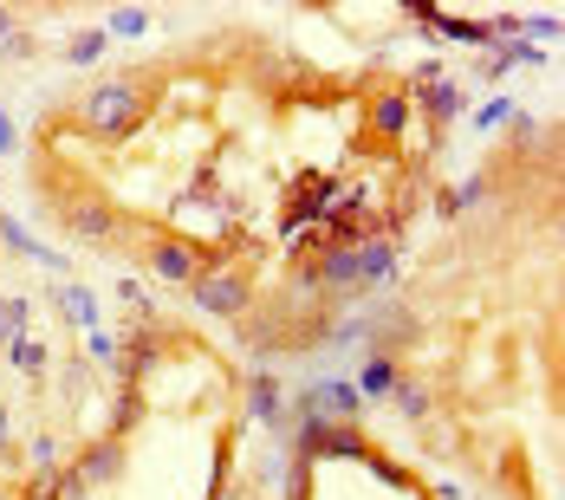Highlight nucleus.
Segmentation results:
<instances>
[{
	"label": "nucleus",
	"instance_id": "obj_1",
	"mask_svg": "<svg viewBox=\"0 0 565 500\" xmlns=\"http://www.w3.org/2000/svg\"><path fill=\"white\" fill-rule=\"evenodd\" d=\"M143 118H149V85H137V71H118V78L91 85V91H85V104H78V124H85L98 143L137 137Z\"/></svg>",
	"mask_w": 565,
	"mask_h": 500
},
{
	"label": "nucleus",
	"instance_id": "obj_2",
	"mask_svg": "<svg viewBox=\"0 0 565 500\" xmlns=\"http://www.w3.org/2000/svg\"><path fill=\"white\" fill-rule=\"evenodd\" d=\"M137 234H143V267H149L156 280L196 286L214 267V254L202 241H189V234H169V227H137Z\"/></svg>",
	"mask_w": 565,
	"mask_h": 500
},
{
	"label": "nucleus",
	"instance_id": "obj_3",
	"mask_svg": "<svg viewBox=\"0 0 565 500\" xmlns=\"http://www.w3.org/2000/svg\"><path fill=\"white\" fill-rule=\"evenodd\" d=\"M59 227L78 247H111V254H124V234H131L124 214L111 209L104 196H91V189L85 196H59Z\"/></svg>",
	"mask_w": 565,
	"mask_h": 500
},
{
	"label": "nucleus",
	"instance_id": "obj_4",
	"mask_svg": "<svg viewBox=\"0 0 565 500\" xmlns=\"http://www.w3.org/2000/svg\"><path fill=\"white\" fill-rule=\"evenodd\" d=\"M189 299H196L209 319H234V325H241V319L254 312V274H247V267H209L202 280L189 286Z\"/></svg>",
	"mask_w": 565,
	"mask_h": 500
},
{
	"label": "nucleus",
	"instance_id": "obj_5",
	"mask_svg": "<svg viewBox=\"0 0 565 500\" xmlns=\"http://www.w3.org/2000/svg\"><path fill=\"white\" fill-rule=\"evenodd\" d=\"M71 475H78L85 488H104V481H118V475H124V442H118V435H104V442H85V455L71 462Z\"/></svg>",
	"mask_w": 565,
	"mask_h": 500
},
{
	"label": "nucleus",
	"instance_id": "obj_6",
	"mask_svg": "<svg viewBox=\"0 0 565 500\" xmlns=\"http://www.w3.org/2000/svg\"><path fill=\"white\" fill-rule=\"evenodd\" d=\"M247 410H254L261 423H274V429H292V416L280 410V384H274L267 370H254V377H247Z\"/></svg>",
	"mask_w": 565,
	"mask_h": 500
},
{
	"label": "nucleus",
	"instance_id": "obj_7",
	"mask_svg": "<svg viewBox=\"0 0 565 500\" xmlns=\"http://www.w3.org/2000/svg\"><path fill=\"white\" fill-rule=\"evenodd\" d=\"M403 124H410V98L403 91H377L370 98V131L377 137H403Z\"/></svg>",
	"mask_w": 565,
	"mask_h": 500
},
{
	"label": "nucleus",
	"instance_id": "obj_8",
	"mask_svg": "<svg viewBox=\"0 0 565 500\" xmlns=\"http://www.w3.org/2000/svg\"><path fill=\"white\" fill-rule=\"evenodd\" d=\"M53 299H59V312H66L71 325H85V332H98V299H91V292H85V286H59V292H53Z\"/></svg>",
	"mask_w": 565,
	"mask_h": 500
},
{
	"label": "nucleus",
	"instance_id": "obj_9",
	"mask_svg": "<svg viewBox=\"0 0 565 500\" xmlns=\"http://www.w3.org/2000/svg\"><path fill=\"white\" fill-rule=\"evenodd\" d=\"M390 403L410 416V423H423L429 410H435V397H429V384H417V377H397V390H390Z\"/></svg>",
	"mask_w": 565,
	"mask_h": 500
},
{
	"label": "nucleus",
	"instance_id": "obj_10",
	"mask_svg": "<svg viewBox=\"0 0 565 500\" xmlns=\"http://www.w3.org/2000/svg\"><path fill=\"white\" fill-rule=\"evenodd\" d=\"M397 377H403V370H397V357H370V364H364V377H357V397H390V390H397Z\"/></svg>",
	"mask_w": 565,
	"mask_h": 500
},
{
	"label": "nucleus",
	"instance_id": "obj_11",
	"mask_svg": "<svg viewBox=\"0 0 565 500\" xmlns=\"http://www.w3.org/2000/svg\"><path fill=\"white\" fill-rule=\"evenodd\" d=\"M26 319H33V299H0V345H13Z\"/></svg>",
	"mask_w": 565,
	"mask_h": 500
},
{
	"label": "nucleus",
	"instance_id": "obj_12",
	"mask_svg": "<svg viewBox=\"0 0 565 500\" xmlns=\"http://www.w3.org/2000/svg\"><path fill=\"white\" fill-rule=\"evenodd\" d=\"M7 357H13L20 370H33V377L46 370V345H40V338H13V345H7Z\"/></svg>",
	"mask_w": 565,
	"mask_h": 500
},
{
	"label": "nucleus",
	"instance_id": "obj_13",
	"mask_svg": "<svg viewBox=\"0 0 565 500\" xmlns=\"http://www.w3.org/2000/svg\"><path fill=\"white\" fill-rule=\"evenodd\" d=\"M111 33L137 40V33H149V13H143V7H118V13H111Z\"/></svg>",
	"mask_w": 565,
	"mask_h": 500
},
{
	"label": "nucleus",
	"instance_id": "obj_14",
	"mask_svg": "<svg viewBox=\"0 0 565 500\" xmlns=\"http://www.w3.org/2000/svg\"><path fill=\"white\" fill-rule=\"evenodd\" d=\"M98 53H104V33H78V40L66 46V59H71V66H91Z\"/></svg>",
	"mask_w": 565,
	"mask_h": 500
},
{
	"label": "nucleus",
	"instance_id": "obj_15",
	"mask_svg": "<svg viewBox=\"0 0 565 500\" xmlns=\"http://www.w3.org/2000/svg\"><path fill=\"white\" fill-rule=\"evenodd\" d=\"M85 352L98 357V364H111V357H118V338H111V332H85Z\"/></svg>",
	"mask_w": 565,
	"mask_h": 500
},
{
	"label": "nucleus",
	"instance_id": "obj_16",
	"mask_svg": "<svg viewBox=\"0 0 565 500\" xmlns=\"http://www.w3.org/2000/svg\"><path fill=\"white\" fill-rule=\"evenodd\" d=\"M0 53H7V59H33V53H40V40H33V33H13Z\"/></svg>",
	"mask_w": 565,
	"mask_h": 500
},
{
	"label": "nucleus",
	"instance_id": "obj_17",
	"mask_svg": "<svg viewBox=\"0 0 565 500\" xmlns=\"http://www.w3.org/2000/svg\"><path fill=\"white\" fill-rule=\"evenodd\" d=\"M209 500H228V448H221V462H214V495Z\"/></svg>",
	"mask_w": 565,
	"mask_h": 500
},
{
	"label": "nucleus",
	"instance_id": "obj_18",
	"mask_svg": "<svg viewBox=\"0 0 565 500\" xmlns=\"http://www.w3.org/2000/svg\"><path fill=\"white\" fill-rule=\"evenodd\" d=\"M13 33H20V13H13V7H0V46H7Z\"/></svg>",
	"mask_w": 565,
	"mask_h": 500
},
{
	"label": "nucleus",
	"instance_id": "obj_19",
	"mask_svg": "<svg viewBox=\"0 0 565 500\" xmlns=\"http://www.w3.org/2000/svg\"><path fill=\"white\" fill-rule=\"evenodd\" d=\"M13 143H20V131H13V118H7V111H0V156H7V149H13Z\"/></svg>",
	"mask_w": 565,
	"mask_h": 500
},
{
	"label": "nucleus",
	"instance_id": "obj_20",
	"mask_svg": "<svg viewBox=\"0 0 565 500\" xmlns=\"http://www.w3.org/2000/svg\"><path fill=\"white\" fill-rule=\"evenodd\" d=\"M33 500H53V495H46V488H33Z\"/></svg>",
	"mask_w": 565,
	"mask_h": 500
},
{
	"label": "nucleus",
	"instance_id": "obj_21",
	"mask_svg": "<svg viewBox=\"0 0 565 500\" xmlns=\"http://www.w3.org/2000/svg\"><path fill=\"white\" fill-rule=\"evenodd\" d=\"M0 500H7V495H0Z\"/></svg>",
	"mask_w": 565,
	"mask_h": 500
}]
</instances>
